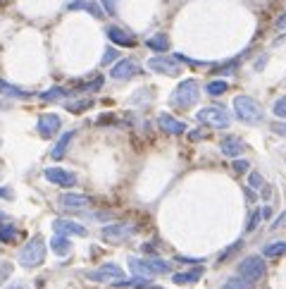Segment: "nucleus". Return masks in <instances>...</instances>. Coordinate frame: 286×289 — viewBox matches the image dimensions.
Returning a JSON list of instances; mask_svg holds the SVG:
<instances>
[{
    "label": "nucleus",
    "mask_w": 286,
    "mask_h": 289,
    "mask_svg": "<svg viewBox=\"0 0 286 289\" xmlns=\"http://www.w3.org/2000/svg\"><path fill=\"white\" fill-rule=\"evenodd\" d=\"M260 220H262V217H260V210H255V213H253V215H250L248 225H246V232H253V229H255V227H258V222H260Z\"/></svg>",
    "instance_id": "obj_32"
},
{
    "label": "nucleus",
    "mask_w": 286,
    "mask_h": 289,
    "mask_svg": "<svg viewBox=\"0 0 286 289\" xmlns=\"http://www.w3.org/2000/svg\"><path fill=\"white\" fill-rule=\"evenodd\" d=\"M272 132L279 136H286V122H274V125H272Z\"/></svg>",
    "instance_id": "obj_38"
},
{
    "label": "nucleus",
    "mask_w": 286,
    "mask_h": 289,
    "mask_svg": "<svg viewBox=\"0 0 286 289\" xmlns=\"http://www.w3.org/2000/svg\"><path fill=\"white\" fill-rule=\"evenodd\" d=\"M45 239L43 237H31L27 244L19 249V265L22 268H36L45 258Z\"/></svg>",
    "instance_id": "obj_2"
},
{
    "label": "nucleus",
    "mask_w": 286,
    "mask_h": 289,
    "mask_svg": "<svg viewBox=\"0 0 286 289\" xmlns=\"http://www.w3.org/2000/svg\"><path fill=\"white\" fill-rule=\"evenodd\" d=\"M158 122H160V127L167 132V134H174V136H179V134H184L186 132V125L181 122V120H177V118H172V115H167V112H162L160 118H158Z\"/></svg>",
    "instance_id": "obj_19"
},
{
    "label": "nucleus",
    "mask_w": 286,
    "mask_h": 289,
    "mask_svg": "<svg viewBox=\"0 0 286 289\" xmlns=\"http://www.w3.org/2000/svg\"><path fill=\"white\" fill-rule=\"evenodd\" d=\"M220 148H222L224 155H229V158H239V155L246 151V144H243L239 136H224Z\"/></svg>",
    "instance_id": "obj_16"
},
{
    "label": "nucleus",
    "mask_w": 286,
    "mask_h": 289,
    "mask_svg": "<svg viewBox=\"0 0 286 289\" xmlns=\"http://www.w3.org/2000/svg\"><path fill=\"white\" fill-rule=\"evenodd\" d=\"M272 112H274L277 118L286 120V96H281V98L274 100V105H272Z\"/></svg>",
    "instance_id": "obj_30"
},
{
    "label": "nucleus",
    "mask_w": 286,
    "mask_h": 289,
    "mask_svg": "<svg viewBox=\"0 0 286 289\" xmlns=\"http://www.w3.org/2000/svg\"><path fill=\"white\" fill-rule=\"evenodd\" d=\"M105 34H107V38H110L115 45H119V48H134V45H136L134 34L124 31L122 27H115V24H112V27L105 29Z\"/></svg>",
    "instance_id": "obj_13"
},
{
    "label": "nucleus",
    "mask_w": 286,
    "mask_h": 289,
    "mask_svg": "<svg viewBox=\"0 0 286 289\" xmlns=\"http://www.w3.org/2000/svg\"><path fill=\"white\" fill-rule=\"evenodd\" d=\"M234 170L239 172V175H241V172H248V160H246V158H239V160H234Z\"/></svg>",
    "instance_id": "obj_35"
},
{
    "label": "nucleus",
    "mask_w": 286,
    "mask_h": 289,
    "mask_svg": "<svg viewBox=\"0 0 286 289\" xmlns=\"http://www.w3.org/2000/svg\"><path fill=\"white\" fill-rule=\"evenodd\" d=\"M19 237V229L15 225H10V222H0V242H15Z\"/></svg>",
    "instance_id": "obj_25"
},
{
    "label": "nucleus",
    "mask_w": 286,
    "mask_h": 289,
    "mask_svg": "<svg viewBox=\"0 0 286 289\" xmlns=\"http://www.w3.org/2000/svg\"><path fill=\"white\" fill-rule=\"evenodd\" d=\"M284 253H286V242H272V244L262 249V256H267V258H279Z\"/></svg>",
    "instance_id": "obj_24"
},
{
    "label": "nucleus",
    "mask_w": 286,
    "mask_h": 289,
    "mask_svg": "<svg viewBox=\"0 0 286 289\" xmlns=\"http://www.w3.org/2000/svg\"><path fill=\"white\" fill-rule=\"evenodd\" d=\"M134 225H124V222H117V225H107L103 227V239L105 242H115V244H119V242H126L129 237H134Z\"/></svg>",
    "instance_id": "obj_11"
},
{
    "label": "nucleus",
    "mask_w": 286,
    "mask_h": 289,
    "mask_svg": "<svg viewBox=\"0 0 286 289\" xmlns=\"http://www.w3.org/2000/svg\"><path fill=\"white\" fill-rule=\"evenodd\" d=\"M86 277H89L91 282H112V284H115V282L124 280V270H122L117 263H105V265H100L96 270H89Z\"/></svg>",
    "instance_id": "obj_8"
},
{
    "label": "nucleus",
    "mask_w": 286,
    "mask_h": 289,
    "mask_svg": "<svg viewBox=\"0 0 286 289\" xmlns=\"http://www.w3.org/2000/svg\"><path fill=\"white\" fill-rule=\"evenodd\" d=\"M148 289H160V287H148Z\"/></svg>",
    "instance_id": "obj_45"
},
{
    "label": "nucleus",
    "mask_w": 286,
    "mask_h": 289,
    "mask_svg": "<svg viewBox=\"0 0 286 289\" xmlns=\"http://www.w3.org/2000/svg\"><path fill=\"white\" fill-rule=\"evenodd\" d=\"M198 96H200V91H198L196 79H184V82L177 86L172 100H174V105H179V108H188V105L198 103Z\"/></svg>",
    "instance_id": "obj_6"
},
{
    "label": "nucleus",
    "mask_w": 286,
    "mask_h": 289,
    "mask_svg": "<svg viewBox=\"0 0 286 289\" xmlns=\"http://www.w3.org/2000/svg\"><path fill=\"white\" fill-rule=\"evenodd\" d=\"M69 96V91L67 89H62V86H53V89H48V91H43L41 93V100H57V98H67Z\"/></svg>",
    "instance_id": "obj_26"
},
{
    "label": "nucleus",
    "mask_w": 286,
    "mask_h": 289,
    "mask_svg": "<svg viewBox=\"0 0 286 289\" xmlns=\"http://www.w3.org/2000/svg\"><path fill=\"white\" fill-rule=\"evenodd\" d=\"M74 136H77V132L69 129V132H64V134L57 139V144H55L53 151H50V158H53V160H62L64 153H67V148H69V144L74 141Z\"/></svg>",
    "instance_id": "obj_18"
},
{
    "label": "nucleus",
    "mask_w": 286,
    "mask_h": 289,
    "mask_svg": "<svg viewBox=\"0 0 286 289\" xmlns=\"http://www.w3.org/2000/svg\"><path fill=\"white\" fill-rule=\"evenodd\" d=\"M67 10H86L91 17H105V10L100 8V3H96V0H72L69 5H67Z\"/></svg>",
    "instance_id": "obj_15"
},
{
    "label": "nucleus",
    "mask_w": 286,
    "mask_h": 289,
    "mask_svg": "<svg viewBox=\"0 0 286 289\" xmlns=\"http://www.w3.org/2000/svg\"><path fill=\"white\" fill-rule=\"evenodd\" d=\"M239 275H243V277L250 282H255L267 275V263H265L262 256H246V258L239 263Z\"/></svg>",
    "instance_id": "obj_5"
},
{
    "label": "nucleus",
    "mask_w": 286,
    "mask_h": 289,
    "mask_svg": "<svg viewBox=\"0 0 286 289\" xmlns=\"http://www.w3.org/2000/svg\"><path fill=\"white\" fill-rule=\"evenodd\" d=\"M43 177L50 182V184H57V187H64V189L77 187V175L69 170H62V167H45Z\"/></svg>",
    "instance_id": "obj_10"
},
{
    "label": "nucleus",
    "mask_w": 286,
    "mask_h": 289,
    "mask_svg": "<svg viewBox=\"0 0 286 289\" xmlns=\"http://www.w3.org/2000/svg\"><path fill=\"white\" fill-rule=\"evenodd\" d=\"M0 167H3V165H0Z\"/></svg>",
    "instance_id": "obj_46"
},
{
    "label": "nucleus",
    "mask_w": 286,
    "mask_h": 289,
    "mask_svg": "<svg viewBox=\"0 0 286 289\" xmlns=\"http://www.w3.org/2000/svg\"><path fill=\"white\" fill-rule=\"evenodd\" d=\"M0 199H8V201H15V191L10 187H0Z\"/></svg>",
    "instance_id": "obj_37"
},
{
    "label": "nucleus",
    "mask_w": 286,
    "mask_h": 289,
    "mask_svg": "<svg viewBox=\"0 0 286 289\" xmlns=\"http://www.w3.org/2000/svg\"><path fill=\"white\" fill-rule=\"evenodd\" d=\"M284 217H286V210H284V213H281V215H279V220H277V222H274V225H272V227H281V225H284Z\"/></svg>",
    "instance_id": "obj_43"
},
{
    "label": "nucleus",
    "mask_w": 286,
    "mask_h": 289,
    "mask_svg": "<svg viewBox=\"0 0 286 289\" xmlns=\"http://www.w3.org/2000/svg\"><path fill=\"white\" fill-rule=\"evenodd\" d=\"M60 206L67 208V210H84V208L91 206V199L84 194H64L60 199Z\"/></svg>",
    "instance_id": "obj_17"
},
{
    "label": "nucleus",
    "mask_w": 286,
    "mask_h": 289,
    "mask_svg": "<svg viewBox=\"0 0 286 289\" xmlns=\"http://www.w3.org/2000/svg\"><path fill=\"white\" fill-rule=\"evenodd\" d=\"M8 213H5V210H0V222H8Z\"/></svg>",
    "instance_id": "obj_44"
},
{
    "label": "nucleus",
    "mask_w": 286,
    "mask_h": 289,
    "mask_svg": "<svg viewBox=\"0 0 286 289\" xmlns=\"http://www.w3.org/2000/svg\"><path fill=\"white\" fill-rule=\"evenodd\" d=\"M203 277V268H193V270H186V272H177L174 277H172V282L174 284H193V282H198Z\"/></svg>",
    "instance_id": "obj_20"
},
{
    "label": "nucleus",
    "mask_w": 286,
    "mask_h": 289,
    "mask_svg": "<svg viewBox=\"0 0 286 289\" xmlns=\"http://www.w3.org/2000/svg\"><path fill=\"white\" fill-rule=\"evenodd\" d=\"M246 199H248L250 203H253V201H258V199H255V194H253V191H250L248 187H246Z\"/></svg>",
    "instance_id": "obj_42"
},
{
    "label": "nucleus",
    "mask_w": 286,
    "mask_h": 289,
    "mask_svg": "<svg viewBox=\"0 0 286 289\" xmlns=\"http://www.w3.org/2000/svg\"><path fill=\"white\" fill-rule=\"evenodd\" d=\"M234 112H236V118L241 122H248V125H258L262 120L260 103L255 98H250V96H236L234 98Z\"/></svg>",
    "instance_id": "obj_3"
},
{
    "label": "nucleus",
    "mask_w": 286,
    "mask_h": 289,
    "mask_svg": "<svg viewBox=\"0 0 286 289\" xmlns=\"http://www.w3.org/2000/svg\"><path fill=\"white\" fill-rule=\"evenodd\" d=\"M60 127H62V120H60V115H55V112H45V115H41V118H38V125H36V129H38V134L43 136V139H53V136L60 132Z\"/></svg>",
    "instance_id": "obj_12"
},
{
    "label": "nucleus",
    "mask_w": 286,
    "mask_h": 289,
    "mask_svg": "<svg viewBox=\"0 0 286 289\" xmlns=\"http://www.w3.org/2000/svg\"><path fill=\"white\" fill-rule=\"evenodd\" d=\"M236 249H241V242H236V244H234L232 249H227V251H222V256H220V258H227V256H229V253H234Z\"/></svg>",
    "instance_id": "obj_39"
},
{
    "label": "nucleus",
    "mask_w": 286,
    "mask_h": 289,
    "mask_svg": "<svg viewBox=\"0 0 286 289\" xmlns=\"http://www.w3.org/2000/svg\"><path fill=\"white\" fill-rule=\"evenodd\" d=\"M146 45L151 48L153 53H165L170 48V38H167V34H155V36H151L146 41Z\"/></svg>",
    "instance_id": "obj_21"
},
{
    "label": "nucleus",
    "mask_w": 286,
    "mask_h": 289,
    "mask_svg": "<svg viewBox=\"0 0 286 289\" xmlns=\"http://www.w3.org/2000/svg\"><path fill=\"white\" fill-rule=\"evenodd\" d=\"M53 229L64 237H86V227L74 220H53Z\"/></svg>",
    "instance_id": "obj_14"
},
{
    "label": "nucleus",
    "mask_w": 286,
    "mask_h": 289,
    "mask_svg": "<svg viewBox=\"0 0 286 289\" xmlns=\"http://www.w3.org/2000/svg\"><path fill=\"white\" fill-rule=\"evenodd\" d=\"M277 29H286V12H284V15H279V19H277Z\"/></svg>",
    "instance_id": "obj_41"
},
{
    "label": "nucleus",
    "mask_w": 286,
    "mask_h": 289,
    "mask_svg": "<svg viewBox=\"0 0 286 289\" xmlns=\"http://www.w3.org/2000/svg\"><path fill=\"white\" fill-rule=\"evenodd\" d=\"M115 60H119V53H117L115 48H107L105 55H103V60H100V65H110V63H115Z\"/></svg>",
    "instance_id": "obj_31"
},
{
    "label": "nucleus",
    "mask_w": 286,
    "mask_h": 289,
    "mask_svg": "<svg viewBox=\"0 0 286 289\" xmlns=\"http://www.w3.org/2000/svg\"><path fill=\"white\" fill-rule=\"evenodd\" d=\"M91 105H93V100H91V98L74 100V103H64V108L69 110V112H84V110H89Z\"/></svg>",
    "instance_id": "obj_29"
},
{
    "label": "nucleus",
    "mask_w": 286,
    "mask_h": 289,
    "mask_svg": "<svg viewBox=\"0 0 286 289\" xmlns=\"http://www.w3.org/2000/svg\"><path fill=\"white\" fill-rule=\"evenodd\" d=\"M103 5L100 8H105L107 15H117V0H100Z\"/></svg>",
    "instance_id": "obj_34"
},
{
    "label": "nucleus",
    "mask_w": 286,
    "mask_h": 289,
    "mask_svg": "<svg viewBox=\"0 0 286 289\" xmlns=\"http://www.w3.org/2000/svg\"><path fill=\"white\" fill-rule=\"evenodd\" d=\"M148 70L158 74H165V77H179L181 74V65H179L177 57H167V55H155L148 60Z\"/></svg>",
    "instance_id": "obj_7"
},
{
    "label": "nucleus",
    "mask_w": 286,
    "mask_h": 289,
    "mask_svg": "<svg viewBox=\"0 0 286 289\" xmlns=\"http://www.w3.org/2000/svg\"><path fill=\"white\" fill-rule=\"evenodd\" d=\"M227 89H229V84L222 82V79H214V82H210V84L205 86L207 96H222V93H224Z\"/></svg>",
    "instance_id": "obj_28"
},
{
    "label": "nucleus",
    "mask_w": 286,
    "mask_h": 289,
    "mask_svg": "<svg viewBox=\"0 0 286 289\" xmlns=\"http://www.w3.org/2000/svg\"><path fill=\"white\" fill-rule=\"evenodd\" d=\"M129 270H131V275H136V277H143V280H148V277H153V275H165V272L172 270V265L167 261H162V258H129Z\"/></svg>",
    "instance_id": "obj_1"
},
{
    "label": "nucleus",
    "mask_w": 286,
    "mask_h": 289,
    "mask_svg": "<svg viewBox=\"0 0 286 289\" xmlns=\"http://www.w3.org/2000/svg\"><path fill=\"white\" fill-rule=\"evenodd\" d=\"M138 72H141L138 63H136V60H131V57H124V60H117V63L112 65V70H110V77H112L115 82H126V79L136 77Z\"/></svg>",
    "instance_id": "obj_9"
},
{
    "label": "nucleus",
    "mask_w": 286,
    "mask_h": 289,
    "mask_svg": "<svg viewBox=\"0 0 286 289\" xmlns=\"http://www.w3.org/2000/svg\"><path fill=\"white\" fill-rule=\"evenodd\" d=\"M0 93H3V96H15V98H31L29 91L19 89V86H12V84H8L5 79H0Z\"/></svg>",
    "instance_id": "obj_23"
},
{
    "label": "nucleus",
    "mask_w": 286,
    "mask_h": 289,
    "mask_svg": "<svg viewBox=\"0 0 286 289\" xmlns=\"http://www.w3.org/2000/svg\"><path fill=\"white\" fill-rule=\"evenodd\" d=\"M100 86H103V77H96L93 82H89L86 86H84V91H98Z\"/></svg>",
    "instance_id": "obj_36"
},
{
    "label": "nucleus",
    "mask_w": 286,
    "mask_h": 289,
    "mask_svg": "<svg viewBox=\"0 0 286 289\" xmlns=\"http://www.w3.org/2000/svg\"><path fill=\"white\" fill-rule=\"evenodd\" d=\"M260 217H262V220H267V217H272V208L265 206L262 210H260Z\"/></svg>",
    "instance_id": "obj_40"
},
{
    "label": "nucleus",
    "mask_w": 286,
    "mask_h": 289,
    "mask_svg": "<svg viewBox=\"0 0 286 289\" xmlns=\"http://www.w3.org/2000/svg\"><path fill=\"white\" fill-rule=\"evenodd\" d=\"M222 289H255V287H253V282L246 280V277H232V280L224 282Z\"/></svg>",
    "instance_id": "obj_27"
},
{
    "label": "nucleus",
    "mask_w": 286,
    "mask_h": 289,
    "mask_svg": "<svg viewBox=\"0 0 286 289\" xmlns=\"http://www.w3.org/2000/svg\"><path fill=\"white\" fill-rule=\"evenodd\" d=\"M50 249H53L57 256H67V253L72 251V242L64 235H57L50 239Z\"/></svg>",
    "instance_id": "obj_22"
},
{
    "label": "nucleus",
    "mask_w": 286,
    "mask_h": 289,
    "mask_svg": "<svg viewBox=\"0 0 286 289\" xmlns=\"http://www.w3.org/2000/svg\"><path fill=\"white\" fill-rule=\"evenodd\" d=\"M196 120L198 122H203V125H207V127H214V129H224V127L232 125V115H229L224 108H220V105H210V108L198 110Z\"/></svg>",
    "instance_id": "obj_4"
},
{
    "label": "nucleus",
    "mask_w": 286,
    "mask_h": 289,
    "mask_svg": "<svg viewBox=\"0 0 286 289\" xmlns=\"http://www.w3.org/2000/svg\"><path fill=\"white\" fill-rule=\"evenodd\" d=\"M248 184H250V187H255V189L262 187V175H260V172H250V175H248Z\"/></svg>",
    "instance_id": "obj_33"
}]
</instances>
